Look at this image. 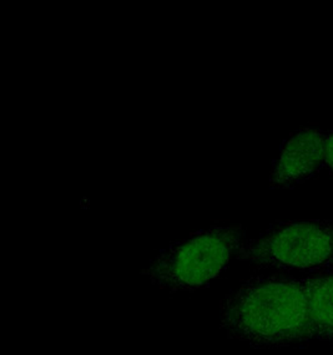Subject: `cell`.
<instances>
[{
	"mask_svg": "<svg viewBox=\"0 0 333 355\" xmlns=\"http://www.w3.org/2000/svg\"><path fill=\"white\" fill-rule=\"evenodd\" d=\"M327 135L321 130H298L284 142L273 162L271 187H290L309 180L325 165V144Z\"/></svg>",
	"mask_w": 333,
	"mask_h": 355,
	"instance_id": "cell-4",
	"label": "cell"
},
{
	"mask_svg": "<svg viewBox=\"0 0 333 355\" xmlns=\"http://www.w3.org/2000/svg\"><path fill=\"white\" fill-rule=\"evenodd\" d=\"M245 231L239 226H212L167 245L142 270L154 284L169 293H192L209 287L232 258Z\"/></svg>",
	"mask_w": 333,
	"mask_h": 355,
	"instance_id": "cell-2",
	"label": "cell"
},
{
	"mask_svg": "<svg viewBox=\"0 0 333 355\" xmlns=\"http://www.w3.org/2000/svg\"><path fill=\"white\" fill-rule=\"evenodd\" d=\"M316 342L333 347V270L302 277Z\"/></svg>",
	"mask_w": 333,
	"mask_h": 355,
	"instance_id": "cell-5",
	"label": "cell"
},
{
	"mask_svg": "<svg viewBox=\"0 0 333 355\" xmlns=\"http://www.w3.org/2000/svg\"><path fill=\"white\" fill-rule=\"evenodd\" d=\"M325 166L333 173V131L327 134L325 144Z\"/></svg>",
	"mask_w": 333,
	"mask_h": 355,
	"instance_id": "cell-6",
	"label": "cell"
},
{
	"mask_svg": "<svg viewBox=\"0 0 333 355\" xmlns=\"http://www.w3.org/2000/svg\"><path fill=\"white\" fill-rule=\"evenodd\" d=\"M220 328L228 339L256 349L315 342L302 277L273 273L244 281L221 300Z\"/></svg>",
	"mask_w": 333,
	"mask_h": 355,
	"instance_id": "cell-1",
	"label": "cell"
},
{
	"mask_svg": "<svg viewBox=\"0 0 333 355\" xmlns=\"http://www.w3.org/2000/svg\"><path fill=\"white\" fill-rule=\"evenodd\" d=\"M236 259L257 270H333V220H293L270 227L241 243Z\"/></svg>",
	"mask_w": 333,
	"mask_h": 355,
	"instance_id": "cell-3",
	"label": "cell"
}]
</instances>
